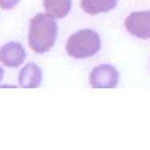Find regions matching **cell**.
<instances>
[{"label":"cell","instance_id":"8","mask_svg":"<svg viewBox=\"0 0 150 150\" xmlns=\"http://www.w3.org/2000/svg\"><path fill=\"white\" fill-rule=\"evenodd\" d=\"M72 0H44V8L53 18H64L71 12Z\"/></svg>","mask_w":150,"mask_h":150},{"label":"cell","instance_id":"9","mask_svg":"<svg viewBox=\"0 0 150 150\" xmlns=\"http://www.w3.org/2000/svg\"><path fill=\"white\" fill-rule=\"evenodd\" d=\"M19 1L21 0H0V8L4 9V11H9V9L14 8Z\"/></svg>","mask_w":150,"mask_h":150},{"label":"cell","instance_id":"3","mask_svg":"<svg viewBox=\"0 0 150 150\" xmlns=\"http://www.w3.org/2000/svg\"><path fill=\"white\" fill-rule=\"evenodd\" d=\"M119 81V73L110 64H100L90 73V85L94 88H114Z\"/></svg>","mask_w":150,"mask_h":150},{"label":"cell","instance_id":"4","mask_svg":"<svg viewBox=\"0 0 150 150\" xmlns=\"http://www.w3.org/2000/svg\"><path fill=\"white\" fill-rule=\"evenodd\" d=\"M126 30L139 39H150V11L134 12L125 19Z\"/></svg>","mask_w":150,"mask_h":150},{"label":"cell","instance_id":"10","mask_svg":"<svg viewBox=\"0 0 150 150\" xmlns=\"http://www.w3.org/2000/svg\"><path fill=\"white\" fill-rule=\"evenodd\" d=\"M3 77H4V71H3V68L0 67V82L3 81Z\"/></svg>","mask_w":150,"mask_h":150},{"label":"cell","instance_id":"5","mask_svg":"<svg viewBox=\"0 0 150 150\" xmlns=\"http://www.w3.org/2000/svg\"><path fill=\"white\" fill-rule=\"evenodd\" d=\"M26 59V50L19 42L11 41L0 47V62L6 67H19Z\"/></svg>","mask_w":150,"mask_h":150},{"label":"cell","instance_id":"6","mask_svg":"<svg viewBox=\"0 0 150 150\" xmlns=\"http://www.w3.org/2000/svg\"><path fill=\"white\" fill-rule=\"evenodd\" d=\"M42 72L35 63H28L22 68L18 76V82L22 88H37L41 85Z\"/></svg>","mask_w":150,"mask_h":150},{"label":"cell","instance_id":"1","mask_svg":"<svg viewBox=\"0 0 150 150\" xmlns=\"http://www.w3.org/2000/svg\"><path fill=\"white\" fill-rule=\"evenodd\" d=\"M58 35V25L55 19L47 13H37L30 22L28 44L37 54L49 52L54 46Z\"/></svg>","mask_w":150,"mask_h":150},{"label":"cell","instance_id":"7","mask_svg":"<svg viewBox=\"0 0 150 150\" xmlns=\"http://www.w3.org/2000/svg\"><path fill=\"white\" fill-rule=\"evenodd\" d=\"M118 0H81V9L87 14L95 16L99 13H107L114 9Z\"/></svg>","mask_w":150,"mask_h":150},{"label":"cell","instance_id":"2","mask_svg":"<svg viewBox=\"0 0 150 150\" xmlns=\"http://www.w3.org/2000/svg\"><path fill=\"white\" fill-rule=\"evenodd\" d=\"M101 47V40L98 32L94 30L85 28L73 33L68 37L66 44V52L74 59H85V58L95 55Z\"/></svg>","mask_w":150,"mask_h":150}]
</instances>
